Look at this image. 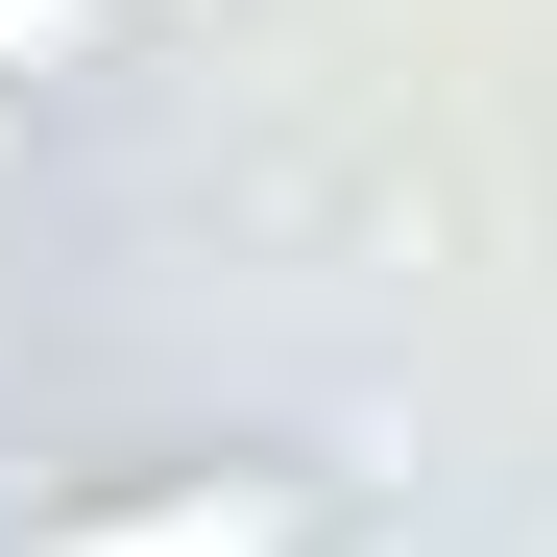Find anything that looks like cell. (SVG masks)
I'll return each instance as SVG.
<instances>
[{"mask_svg": "<svg viewBox=\"0 0 557 557\" xmlns=\"http://www.w3.org/2000/svg\"><path fill=\"white\" fill-rule=\"evenodd\" d=\"M122 49H146V0H0V98H73Z\"/></svg>", "mask_w": 557, "mask_h": 557, "instance_id": "cell-2", "label": "cell"}, {"mask_svg": "<svg viewBox=\"0 0 557 557\" xmlns=\"http://www.w3.org/2000/svg\"><path fill=\"white\" fill-rule=\"evenodd\" d=\"M0 557H339V485H315V460H267V436H219V460H146V485L0 533Z\"/></svg>", "mask_w": 557, "mask_h": 557, "instance_id": "cell-1", "label": "cell"}]
</instances>
